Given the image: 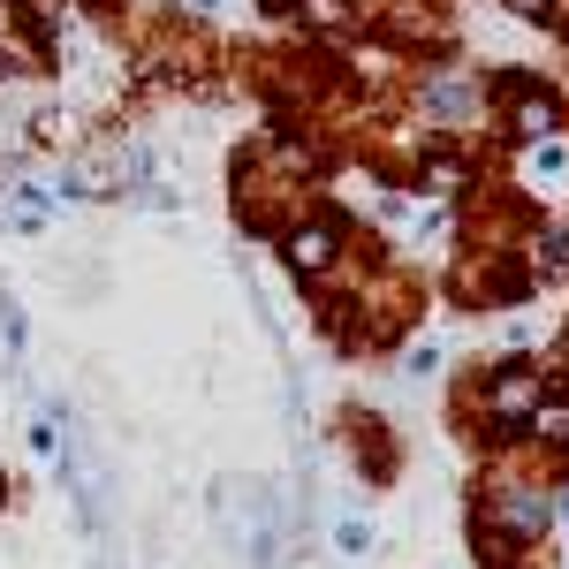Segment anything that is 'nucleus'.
Wrapping results in <instances>:
<instances>
[{"label": "nucleus", "mask_w": 569, "mask_h": 569, "mask_svg": "<svg viewBox=\"0 0 569 569\" xmlns=\"http://www.w3.org/2000/svg\"><path fill=\"white\" fill-rule=\"evenodd\" d=\"M426 107H433V114H463V107H471V84H433Z\"/></svg>", "instance_id": "obj_1"}]
</instances>
